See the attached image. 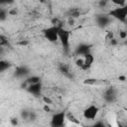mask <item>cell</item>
Returning <instances> with one entry per match:
<instances>
[{
	"instance_id": "1",
	"label": "cell",
	"mask_w": 127,
	"mask_h": 127,
	"mask_svg": "<svg viewBox=\"0 0 127 127\" xmlns=\"http://www.w3.org/2000/svg\"><path fill=\"white\" fill-rule=\"evenodd\" d=\"M58 36H59V41H60L63 49L64 50V52H68L69 44H70V32L68 30L64 29V27L59 28Z\"/></svg>"
},
{
	"instance_id": "2",
	"label": "cell",
	"mask_w": 127,
	"mask_h": 127,
	"mask_svg": "<svg viewBox=\"0 0 127 127\" xmlns=\"http://www.w3.org/2000/svg\"><path fill=\"white\" fill-rule=\"evenodd\" d=\"M108 16L111 18H114V19H116L122 23H125L126 18H127V7L126 6H123V7L116 6L115 8L109 10Z\"/></svg>"
},
{
	"instance_id": "3",
	"label": "cell",
	"mask_w": 127,
	"mask_h": 127,
	"mask_svg": "<svg viewBox=\"0 0 127 127\" xmlns=\"http://www.w3.org/2000/svg\"><path fill=\"white\" fill-rule=\"evenodd\" d=\"M65 111L56 112L51 117V126L52 127H64L65 125Z\"/></svg>"
},
{
	"instance_id": "4",
	"label": "cell",
	"mask_w": 127,
	"mask_h": 127,
	"mask_svg": "<svg viewBox=\"0 0 127 127\" xmlns=\"http://www.w3.org/2000/svg\"><path fill=\"white\" fill-rule=\"evenodd\" d=\"M98 113H99V107L95 104H91V105L87 106L82 111V116H83L84 119L92 121L97 117Z\"/></svg>"
},
{
	"instance_id": "5",
	"label": "cell",
	"mask_w": 127,
	"mask_h": 127,
	"mask_svg": "<svg viewBox=\"0 0 127 127\" xmlns=\"http://www.w3.org/2000/svg\"><path fill=\"white\" fill-rule=\"evenodd\" d=\"M58 31L59 28L55 27V26H51L47 29H45L43 31L44 33V37L46 40H48L51 43H57L59 41V36H58Z\"/></svg>"
},
{
	"instance_id": "6",
	"label": "cell",
	"mask_w": 127,
	"mask_h": 127,
	"mask_svg": "<svg viewBox=\"0 0 127 127\" xmlns=\"http://www.w3.org/2000/svg\"><path fill=\"white\" fill-rule=\"evenodd\" d=\"M27 91L35 96H38L39 94H41V91H42V84L41 82H38V83H34V84H29L27 87Z\"/></svg>"
},
{
	"instance_id": "7",
	"label": "cell",
	"mask_w": 127,
	"mask_h": 127,
	"mask_svg": "<svg viewBox=\"0 0 127 127\" xmlns=\"http://www.w3.org/2000/svg\"><path fill=\"white\" fill-rule=\"evenodd\" d=\"M94 62V57L92 56L91 53H88L86 55L83 56V66H82V70H87L93 64Z\"/></svg>"
},
{
	"instance_id": "8",
	"label": "cell",
	"mask_w": 127,
	"mask_h": 127,
	"mask_svg": "<svg viewBox=\"0 0 127 127\" xmlns=\"http://www.w3.org/2000/svg\"><path fill=\"white\" fill-rule=\"evenodd\" d=\"M116 90L113 88V87H109L107 88L105 91H104V98L106 101H109V102H113L116 98Z\"/></svg>"
},
{
	"instance_id": "9",
	"label": "cell",
	"mask_w": 127,
	"mask_h": 127,
	"mask_svg": "<svg viewBox=\"0 0 127 127\" xmlns=\"http://www.w3.org/2000/svg\"><path fill=\"white\" fill-rule=\"evenodd\" d=\"M75 53L77 56H84V55L90 53V47L86 44H80L75 49Z\"/></svg>"
},
{
	"instance_id": "10",
	"label": "cell",
	"mask_w": 127,
	"mask_h": 127,
	"mask_svg": "<svg viewBox=\"0 0 127 127\" xmlns=\"http://www.w3.org/2000/svg\"><path fill=\"white\" fill-rule=\"evenodd\" d=\"M97 23L100 25V26H106L107 24L110 23V17L108 15H100L98 18H97Z\"/></svg>"
},
{
	"instance_id": "11",
	"label": "cell",
	"mask_w": 127,
	"mask_h": 127,
	"mask_svg": "<svg viewBox=\"0 0 127 127\" xmlns=\"http://www.w3.org/2000/svg\"><path fill=\"white\" fill-rule=\"evenodd\" d=\"M65 119H66L68 122H70L71 124L79 125V119H77V118L74 116V114H73L72 112H67V113H65Z\"/></svg>"
},
{
	"instance_id": "12",
	"label": "cell",
	"mask_w": 127,
	"mask_h": 127,
	"mask_svg": "<svg viewBox=\"0 0 127 127\" xmlns=\"http://www.w3.org/2000/svg\"><path fill=\"white\" fill-rule=\"evenodd\" d=\"M28 72H29V71H28V69H27L25 66H20V67H18V68L16 69L15 74H16L17 76H19V77H22V76L27 75Z\"/></svg>"
},
{
	"instance_id": "13",
	"label": "cell",
	"mask_w": 127,
	"mask_h": 127,
	"mask_svg": "<svg viewBox=\"0 0 127 127\" xmlns=\"http://www.w3.org/2000/svg\"><path fill=\"white\" fill-rule=\"evenodd\" d=\"M25 82L29 85V84H34V83L41 82V79H40V77H39V76H37V75H32V76L28 77V78L25 80Z\"/></svg>"
},
{
	"instance_id": "14",
	"label": "cell",
	"mask_w": 127,
	"mask_h": 127,
	"mask_svg": "<svg viewBox=\"0 0 127 127\" xmlns=\"http://www.w3.org/2000/svg\"><path fill=\"white\" fill-rule=\"evenodd\" d=\"M9 67H10V64L7 61H3V60L0 61V72L7 70Z\"/></svg>"
},
{
	"instance_id": "15",
	"label": "cell",
	"mask_w": 127,
	"mask_h": 127,
	"mask_svg": "<svg viewBox=\"0 0 127 127\" xmlns=\"http://www.w3.org/2000/svg\"><path fill=\"white\" fill-rule=\"evenodd\" d=\"M97 82H98V80L96 78H86L83 80V83L87 84V85H95Z\"/></svg>"
},
{
	"instance_id": "16",
	"label": "cell",
	"mask_w": 127,
	"mask_h": 127,
	"mask_svg": "<svg viewBox=\"0 0 127 127\" xmlns=\"http://www.w3.org/2000/svg\"><path fill=\"white\" fill-rule=\"evenodd\" d=\"M8 45V40H7V38L5 37V36H3V35H1L0 34V47H4V46H7Z\"/></svg>"
},
{
	"instance_id": "17",
	"label": "cell",
	"mask_w": 127,
	"mask_h": 127,
	"mask_svg": "<svg viewBox=\"0 0 127 127\" xmlns=\"http://www.w3.org/2000/svg\"><path fill=\"white\" fill-rule=\"evenodd\" d=\"M43 101H44L45 104H47V105H52V104H53V100H52L49 96H46V95L43 96Z\"/></svg>"
},
{
	"instance_id": "18",
	"label": "cell",
	"mask_w": 127,
	"mask_h": 127,
	"mask_svg": "<svg viewBox=\"0 0 127 127\" xmlns=\"http://www.w3.org/2000/svg\"><path fill=\"white\" fill-rule=\"evenodd\" d=\"M75 64H76V66H78L79 68H82V66H83V58H78V59L75 61Z\"/></svg>"
},
{
	"instance_id": "19",
	"label": "cell",
	"mask_w": 127,
	"mask_h": 127,
	"mask_svg": "<svg viewBox=\"0 0 127 127\" xmlns=\"http://www.w3.org/2000/svg\"><path fill=\"white\" fill-rule=\"evenodd\" d=\"M89 127H106V125H105V123H103L102 121H96L94 124H92V125L89 126Z\"/></svg>"
},
{
	"instance_id": "20",
	"label": "cell",
	"mask_w": 127,
	"mask_h": 127,
	"mask_svg": "<svg viewBox=\"0 0 127 127\" xmlns=\"http://www.w3.org/2000/svg\"><path fill=\"white\" fill-rule=\"evenodd\" d=\"M126 37H127V33H126L125 31H121V32H119V38H120L121 40H125Z\"/></svg>"
},
{
	"instance_id": "21",
	"label": "cell",
	"mask_w": 127,
	"mask_h": 127,
	"mask_svg": "<svg viewBox=\"0 0 127 127\" xmlns=\"http://www.w3.org/2000/svg\"><path fill=\"white\" fill-rule=\"evenodd\" d=\"M11 124H12L13 126L18 125V119H17V118H12V119H11Z\"/></svg>"
},
{
	"instance_id": "22",
	"label": "cell",
	"mask_w": 127,
	"mask_h": 127,
	"mask_svg": "<svg viewBox=\"0 0 127 127\" xmlns=\"http://www.w3.org/2000/svg\"><path fill=\"white\" fill-rule=\"evenodd\" d=\"M43 108H44V110H45L46 112H50V111H51V107H50V105H47V104H45Z\"/></svg>"
},
{
	"instance_id": "23",
	"label": "cell",
	"mask_w": 127,
	"mask_h": 127,
	"mask_svg": "<svg viewBox=\"0 0 127 127\" xmlns=\"http://www.w3.org/2000/svg\"><path fill=\"white\" fill-rule=\"evenodd\" d=\"M117 127H126V125L125 124H122L120 121H118L117 122Z\"/></svg>"
},
{
	"instance_id": "24",
	"label": "cell",
	"mask_w": 127,
	"mask_h": 127,
	"mask_svg": "<svg viewBox=\"0 0 127 127\" xmlns=\"http://www.w3.org/2000/svg\"><path fill=\"white\" fill-rule=\"evenodd\" d=\"M119 80H121V81H124V80H125V76H124V75H122V76H119Z\"/></svg>"
}]
</instances>
